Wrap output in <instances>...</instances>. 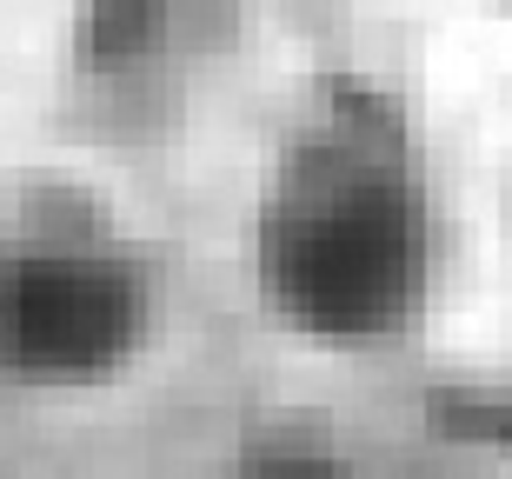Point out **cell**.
Segmentation results:
<instances>
[{"label":"cell","mask_w":512,"mask_h":479,"mask_svg":"<svg viewBox=\"0 0 512 479\" xmlns=\"http://www.w3.org/2000/svg\"><path fill=\"white\" fill-rule=\"evenodd\" d=\"M260 273L293 326L360 340L419 307L426 213L413 173L360 120H340L286 167L260 227Z\"/></svg>","instance_id":"6da1fadb"},{"label":"cell","mask_w":512,"mask_h":479,"mask_svg":"<svg viewBox=\"0 0 512 479\" xmlns=\"http://www.w3.org/2000/svg\"><path fill=\"white\" fill-rule=\"evenodd\" d=\"M140 333V287L107 260H20L0 280V353L27 380H94L127 360Z\"/></svg>","instance_id":"7a4b0ae2"}]
</instances>
